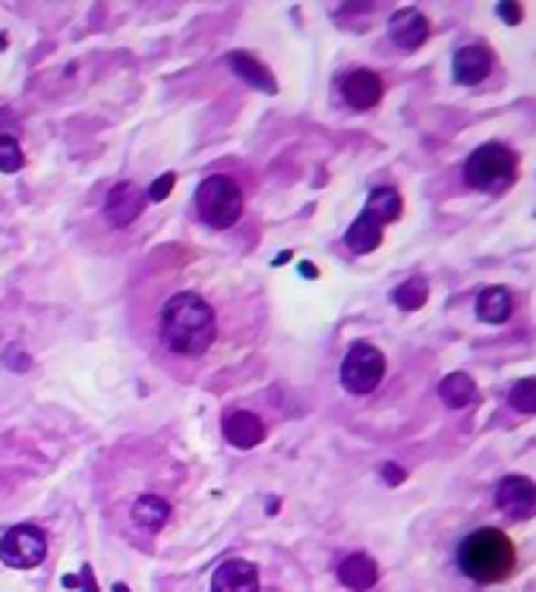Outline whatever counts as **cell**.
<instances>
[{"instance_id":"4","label":"cell","mask_w":536,"mask_h":592,"mask_svg":"<svg viewBox=\"0 0 536 592\" xmlns=\"http://www.w3.org/2000/svg\"><path fill=\"white\" fill-rule=\"evenodd\" d=\"M196 211L209 227L228 230L231 224L240 221L243 215V192L233 177L211 174L196 186Z\"/></svg>"},{"instance_id":"14","label":"cell","mask_w":536,"mask_h":592,"mask_svg":"<svg viewBox=\"0 0 536 592\" xmlns=\"http://www.w3.org/2000/svg\"><path fill=\"white\" fill-rule=\"evenodd\" d=\"M338 580L354 592H366L376 587V580H379V567H376L373 557L363 552L347 555L345 561L338 564Z\"/></svg>"},{"instance_id":"15","label":"cell","mask_w":536,"mask_h":592,"mask_svg":"<svg viewBox=\"0 0 536 592\" xmlns=\"http://www.w3.org/2000/svg\"><path fill=\"white\" fill-rule=\"evenodd\" d=\"M382 221L373 215V211L363 209V215L356 218L354 224H350L345 243L350 246V252H356V256H363V252H373L376 246L382 243Z\"/></svg>"},{"instance_id":"10","label":"cell","mask_w":536,"mask_h":592,"mask_svg":"<svg viewBox=\"0 0 536 592\" xmlns=\"http://www.w3.org/2000/svg\"><path fill=\"white\" fill-rule=\"evenodd\" d=\"M341 95L354 111H369L382 98V79L373 70H354L341 82Z\"/></svg>"},{"instance_id":"21","label":"cell","mask_w":536,"mask_h":592,"mask_svg":"<svg viewBox=\"0 0 536 592\" xmlns=\"http://www.w3.org/2000/svg\"><path fill=\"white\" fill-rule=\"evenodd\" d=\"M391 300H395L401 309H407V312H414V309H420L423 302L429 300V284H426L423 278H410L391 293Z\"/></svg>"},{"instance_id":"25","label":"cell","mask_w":536,"mask_h":592,"mask_svg":"<svg viewBox=\"0 0 536 592\" xmlns=\"http://www.w3.org/2000/svg\"><path fill=\"white\" fill-rule=\"evenodd\" d=\"M170 186H174V174H164L161 180H158L152 189H149V199H155V202H161V199H168Z\"/></svg>"},{"instance_id":"24","label":"cell","mask_w":536,"mask_h":592,"mask_svg":"<svg viewBox=\"0 0 536 592\" xmlns=\"http://www.w3.org/2000/svg\"><path fill=\"white\" fill-rule=\"evenodd\" d=\"M496 13L501 19H505L508 26H518L521 19H524V10H521V4H499Z\"/></svg>"},{"instance_id":"23","label":"cell","mask_w":536,"mask_h":592,"mask_svg":"<svg viewBox=\"0 0 536 592\" xmlns=\"http://www.w3.org/2000/svg\"><path fill=\"white\" fill-rule=\"evenodd\" d=\"M23 164H26V158H23L19 142L13 139V136H0V170H4V174H13V170H19Z\"/></svg>"},{"instance_id":"12","label":"cell","mask_w":536,"mask_h":592,"mask_svg":"<svg viewBox=\"0 0 536 592\" xmlns=\"http://www.w3.org/2000/svg\"><path fill=\"white\" fill-rule=\"evenodd\" d=\"M451 70H455L458 82H464V86H477V82H483L486 76L492 73V51L486 45L460 47V51L455 54Z\"/></svg>"},{"instance_id":"1","label":"cell","mask_w":536,"mask_h":592,"mask_svg":"<svg viewBox=\"0 0 536 592\" xmlns=\"http://www.w3.org/2000/svg\"><path fill=\"white\" fill-rule=\"evenodd\" d=\"M215 309L199 293H177L161 309V341L177 356H202L215 343Z\"/></svg>"},{"instance_id":"18","label":"cell","mask_w":536,"mask_h":592,"mask_svg":"<svg viewBox=\"0 0 536 592\" xmlns=\"http://www.w3.org/2000/svg\"><path fill=\"white\" fill-rule=\"evenodd\" d=\"M170 517V505L164 498H158V495H142V498H136L133 505V523L142 529H149V533H158V529L168 523Z\"/></svg>"},{"instance_id":"6","label":"cell","mask_w":536,"mask_h":592,"mask_svg":"<svg viewBox=\"0 0 536 592\" xmlns=\"http://www.w3.org/2000/svg\"><path fill=\"white\" fill-rule=\"evenodd\" d=\"M45 555H47V539L32 523H19V526L6 529L4 539H0V561L6 567H16V570L38 567L45 561Z\"/></svg>"},{"instance_id":"5","label":"cell","mask_w":536,"mask_h":592,"mask_svg":"<svg viewBox=\"0 0 536 592\" xmlns=\"http://www.w3.org/2000/svg\"><path fill=\"white\" fill-rule=\"evenodd\" d=\"M385 375V356L379 347L360 341L347 350L345 362H341V382L350 394H369V391L379 388Z\"/></svg>"},{"instance_id":"11","label":"cell","mask_w":536,"mask_h":592,"mask_svg":"<svg viewBox=\"0 0 536 592\" xmlns=\"http://www.w3.org/2000/svg\"><path fill=\"white\" fill-rule=\"evenodd\" d=\"M211 592H259V570L250 561H224L211 577Z\"/></svg>"},{"instance_id":"16","label":"cell","mask_w":536,"mask_h":592,"mask_svg":"<svg viewBox=\"0 0 536 592\" xmlns=\"http://www.w3.org/2000/svg\"><path fill=\"white\" fill-rule=\"evenodd\" d=\"M511 312H514V300L505 287H486L477 296V315L486 325H501V322L511 319Z\"/></svg>"},{"instance_id":"17","label":"cell","mask_w":536,"mask_h":592,"mask_svg":"<svg viewBox=\"0 0 536 592\" xmlns=\"http://www.w3.org/2000/svg\"><path fill=\"white\" fill-rule=\"evenodd\" d=\"M438 397L445 401V407L464 410L467 403L477 397V384H473V378L467 375V372H451V375H445L442 384H438Z\"/></svg>"},{"instance_id":"13","label":"cell","mask_w":536,"mask_h":592,"mask_svg":"<svg viewBox=\"0 0 536 592\" xmlns=\"http://www.w3.org/2000/svg\"><path fill=\"white\" fill-rule=\"evenodd\" d=\"M222 429H224V438H228L233 447H243V451L256 447L265 438L263 419H259L256 413H246V410L228 413V416H224V423H222Z\"/></svg>"},{"instance_id":"22","label":"cell","mask_w":536,"mask_h":592,"mask_svg":"<svg viewBox=\"0 0 536 592\" xmlns=\"http://www.w3.org/2000/svg\"><path fill=\"white\" fill-rule=\"evenodd\" d=\"M508 403L518 413H524V416H533L536 413V378H521V382L508 391Z\"/></svg>"},{"instance_id":"3","label":"cell","mask_w":536,"mask_h":592,"mask_svg":"<svg viewBox=\"0 0 536 592\" xmlns=\"http://www.w3.org/2000/svg\"><path fill=\"white\" fill-rule=\"evenodd\" d=\"M518 177V155L501 142H486L467 158L464 180L479 192H505Z\"/></svg>"},{"instance_id":"8","label":"cell","mask_w":536,"mask_h":592,"mask_svg":"<svg viewBox=\"0 0 536 592\" xmlns=\"http://www.w3.org/2000/svg\"><path fill=\"white\" fill-rule=\"evenodd\" d=\"M142 209H146V192L136 183H117L114 189L108 192L105 218L114 227H127L142 215Z\"/></svg>"},{"instance_id":"19","label":"cell","mask_w":536,"mask_h":592,"mask_svg":"<svg viewBox=\"0 0 536 592\" xmlns=\"http://www.w3.org/2000/svg\"><path fill=\"white\" fill-rule=\"evenodd\" d=\"M231 70L237 73V76H243L250 86H259V88H265V92H274V82H272V73L265 70L263 64H256V60L250 57V54H243V51H237V54H231Z\"/></svg>"},{"instance_id":"9","label":"cell","mask_w":536,"mask_h":592,"mask_svg":"<svg viewBox=\"0 0 536 592\" xmlns=\"http://www.w3.org/2000/svg\"><path fill=\"white\" fill-rule=\"evenodd\" d=\"M388 32H391V41L404 51H417L420 45H426L429 38V19L423 16L420 10L407 6V10H397L388 23Z\"/></svg>"},{"instance_id":"27","label":"cell","mask_w":536,"mask_h":592,"mask_svg":"<svg viewBox=\"0 0 536 592\" xmlns=\"http://www.w3.org/2000/svg\"><path fill=\"white\" fill-rule=\"evenodd\" d=\"M114 592H129L127 587H114Z\"/></svg>"},{"instance_id":"7","label":"cell","mask_w":536,"mask_h":592,"mask_svg":"<svg viewBox=\"0 0 536 592\" xmlns=\"http://www.w3.org/2000/svg\"><path fill=\"white\" fill-rule=\"evenodd\" d=\"M496 505L511 520L536 517V482L527 476H505L496 488Z\"/></svg>"},{"instance_id":"26","label":"cell","mask_w":536,"mask_h":592,"mask_svg":"<svg viewBox=\"0 0 536 592\" xmlns=\"http://www.w3.org/2000/svg\"><path fill=\"white\" fill-rule=\"evenodd\" d=\"M382 479L388 482V485H401V482L407 479V473H404L397 464H385L382 466Z\"/></svg>"},{"instance_id":"2","label":"cell","mask_w":536,"mask_h":592,"mask_svg":"<svg viewBox=\"0 0 536 592\" xmlns=\"http://www.w3.org/2000/svg\"><path fill=\"white\" fill-rule=\"evenodd\" d=\"M514 542L496 526H479L458 546V567L473 583H501L514 570Z\"/></svg>"},{"instance_id":"20","label":"cell","mask_w":536,"mask_h":592,"mask_svg":"<svg viewBox=\"0 0 536 592\" xmlns=\"http://www.w3.org/2000/svg\"><path fill=\"white\" fill-rule=\"evenodd\" d=\"M366 211H373L382 224L395 221V218H401V196H397V189H391V186H382V189H376L373 196H369Z\"/></svg>"}]
</instances>
